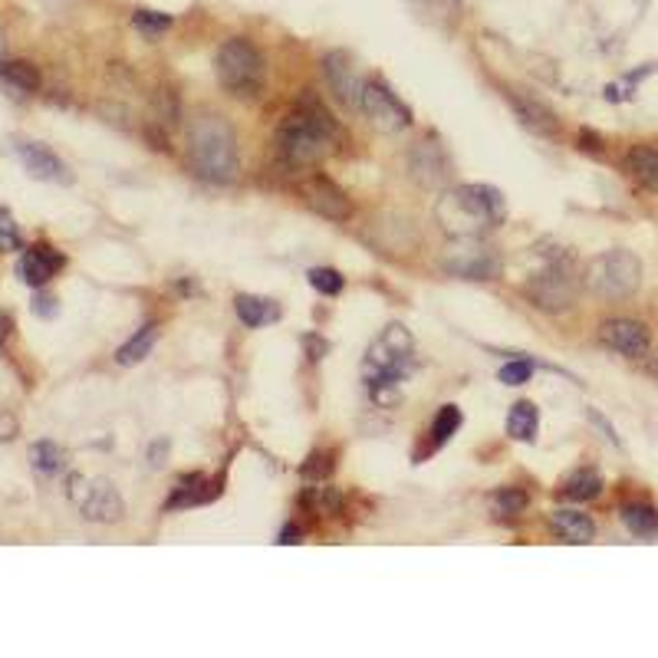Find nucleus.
I'll return each instance as SVG.
<instances>
[{"instance_id": "obj_1", "label": "nucleus", "mask_w": 658, "mask_h": 658, "mask_svg": "<svg viewBox=\"0 0 658 658\" xmlns=\"http://www.w3.org/2000/svg\"><path fill=\"white\" fill-rule=\"evenodd\" d=\"M336 142H339V122L330 116V109L313 93H306L293 106V112L280 122L273 152L283 169L303 172V169L320 165Z\"/></svg>"}, {"instance_id": "obj_2", "label": "nucleus", "mask_w": 658, "mask_h": 658, "mask_svg": "<svg viewBox=\"0 0 658 658\" xmlns=\"http://www.w3.org/2000/svg\"><path fill=\"white\" fill-rule=\"evenodd\" d=\"M188 162L198 179L212 185H230L237 182L240 159H237V132L234 126L215 116V112H198L188 126Z\"/></svg>"}, {"instance_id": "obj_3", "label": "nucleus", "mask_w": 658, "mask_h": 658, "mask_svg": "<svg viewBox=\"0 0 658 658\" xmlns=\"http://www.w3.org/2000/svg\"><path fill=\"white\" fill-rule=\"evenodd\" d=\"M507 215V205L497 188L490 185H461L447 192L435 208V218L457 237H477L487 227H497Z\"/></svg>"}, {"instance_id": "obj_4", "label": "nucleus", "mask_w": 658, "mask_h": 658, "mask_svg": "<svg viewBox=\"0 0 658 658\" xmlns=\"http://www.w3.org/2000/svg\"><path fill=\"white\" fill-rule=\"evenodd\" d=\"M215 76H218L220 89L240 103H254L260 99L263 93V83H267V63L260 56V50L244 40V36H234L227 40L215 56Z\"/></svg>"}, {"instance_id": "obj_5", "label": "nucleus", "mask_w": 658, "mask_h": 658, "mask_svg": "<svg viewBox=\"0 0 658 658\" xmlns=\"http://www.w3.org/2000/svg\"><path fill=\"white\" fill-rule=\"evenodd\" d=\"M643 283V260L633 250H606L593 257L583 270V287L600 300H629Z\"/></svg>"}, {"instance_id": "obj_6", "label": "nucleus", "mask_w": 658, "mask_h": 658, "mask_svg": "<svg viewBox=\"0 0 658 658\" xmlns=\"http://www.w3.org/2000/svg\"><path fill=\"white\" fill-rule=\"evenodd\" d=\"M412 349H416V339L402 323L386 326L373 339V346L366 353V382H369L373 396L382 392L386 386H396V382L406 379V369L412 363Z\"/></svg>"}, {"instance_id": "obj_7", "label": "nucleus", "mask_w": 658, "mask_h": 658, "mask_svg": "<svg viewBox=\"0 0 658 658\" xmlns=\"http://www.w3.org/2000/svg\"><path fill=\"white\" fill-rule=\"evenodd\" d=\"M580 287H583V277L576 273L573 267V257L570 254H557L547 260L543 270H537L524 293L530 296V303L543 313H567L576 296H580Z\"/></svg>"}, {"instance_id": "obj_8", "label": "nucleus", "mask_w": 658, "mask_h": 658, "mask_svg": "<svg viewBox=\"0 0 658 658\" xmlns=\"http://www.w3.org/2000/svg\"><path fill=\"white\" fill-rule=\"evenodd\" d=\"M69 497L76 500L79 514H83L86 520H93V524H116V520H122V514H126L122 494H119L116 484L106 481V477H93V481L73 477V481H69Z\"/></svg>"}, {"instance_id": "obj_9", "label": "nucleus", "mask_w": 658, "mask_h": 658, "mask_svg": "<svg viewBox=\"0 0 658 658\" xmlns=\"http://www.w3.org/2000/svg\"><path fill=\"white\" fill-rule=\"evenodd\" d=\"M359 109L366 112V119L379 129V132H402L412 126V109L379 79H369L363 86V103Z\"/></svg>"}, {"instance_id": "obj_10", "label": "nucleus", "mask_w": 658, "mask_h": 658, "mask_svg": "<svg viewBox=\"0 0 658 658\" xmlns=\"http://www.w3.org/2000/svg\"><path fill=\"white\" fill-rule=\"evenodd\" d=\"M444 270L454 273V277H464V280H494L500 273V260L477 237H461L457 244L447 247Z\"/></svg>"}, {"instance_id": "obj_11", "label": "nucleus", "mask_w": 658, "mask_h": 658, "mask_svg": "<svg viewBox=\"0 0 658 658\" xmlns=\"http://www.w3.org/2000/svg\"><path fill=\"white\" fill-rule=\"evenodd\" d=\"M323 79H326L330 93H333L343 106L359 109L366 79L359 76L356 60H353L346 50H333V53H326V56H323Z\"/></svg>"}, {"instance_id": "obj_12", "label": "nucleus", "mask_w": 658, "mask_h": 658, "mask_svg": "<svg viewBox=\"0 0 658 658\" xmlns=\"http://www.w3.org/2000/svg\"><path fill=\"white\" fill-rule=\"evenodd\" d=\"M600 339H603L613 353H619V356H626V359H643V356H649V346H652L649 326L639 323V320H629V316L606 320V323L600 326Z\"/></svg>"}, {"instance_id": "obj_13", "label": "nucleus", "mask_w": 658, "mask_h": 658, "mask_svg": "<svg viewBox=\"0 0 658 658\" xmlns=\"http://www.w3.org/2000/svg\"><path fill=\"white\" fill-rule=\"evenodd\" d=\"M409 172H412V179H416L422 188H444V185L451 182L454 165H451V159H447V152H444L441 142L425 139V142H419V145L409 152Z\"/></svg>"}, {"instance_id": "obj_14", "label": "nucleus", "mask_w": 658, "mask_h": 658, "mask_svg": "<svg viewBox=\"0 0 658 658\" xmlns=\"http://www.w3.org/2000/svg\"><path fill=\"white\" fill-rule=\"evenodd\" d=\"M63 263H66V257L56 247H50V244H30L23 250V257L17 260V277L26 287L40 290V287H46L63 270Z\"/></svg>"}, {"instance_id": "obj_15", "label": "nucleus", "mask_w": 658, "mask_h": 658, "mask_svg": "<svg viewBox=\"0 0 658 658\" xmlns=\"http://www.w3.org/2000/svg\"><path fill=\"white\" fill-rule=\"evenodd\" d=\"M300 192H303L306 205H310L316 215H323V218L349 220V215H353V205H349L346 192H343L336 182L323 179V175H313V179H306V182L300 185Z\"/></svg>"}, {"instance_id": "obj_16", "label": "nucleus", "mask_w": 658, "mask_h": 658, "mask_svg": "<svg viewBox=\"0 0 658 658\" xmlns=\"http://www.w3.org/2000/svg\"><path fill=\"white\" fill-rule=\"evenodd\" d=\"M507 103L514 109V116L533 132V136H543V139H557L560 132V119L553 116V109L547 103H540L537 96L530 93H520V89H510L507 93Z\"/></svg>"}, {"instance_id": "obj_17", "label": "nucleus", "mask_w": 658, "mask_h": 658, "mask_svg": "<svg viewBox=\"0 0 658 658\" xmlns=\"http://www.w3.org/2000/svg\"><path fill=\"white\" fill-rule=\"evenodd\" d=\"M17 155H20V162H23L26 175H30V179H36V182H56V185H69V182H73V175H69L66 162H63V159H56L46 145L20 142V145H17Z\"/></svg>"}, {"instance_id": "obj_18", "label": "nucleus", "mask_w": 658, "mask_h": 658, "mask_svg": "<svg viewBox=\"0 0 658 658\" xmlns=\"http://www.w3.org/2000/svg\"><path fill=\"white\" fill-rule=\"evenodd\" d=\"M550 530H553L560 540L576 543V547L593 543V537H596V524H593L586 514H580V510H553V514H550Z\"/></svg>"}, {"instance_id": "obj_19", "label": "nucleus", "mask_w": 658, "mask_h": 658, "mask_svg": "<svg viewBox=\"0 0 658 658\" xmlns=\"http://www.w3.org/2000/svg\"><path fill=\"white\" fill-rule=\"evenodd\" d=\"M626 172L639 188L658 195V152L652 145H633L626 152Z\"/></svg>"}, {"instance_id": "obj_20", "label": "nucleus", "mask_w": 658, "mask_h": 658, "mask_svg": "<svg viewBox=\"0 0 658 658\" xmlns=\"http://www.w3.org/2000/svg\"><path fill=\"white\" fill-rule=\"evenodd\" d=\"M215 497H220V481H208V477L195 474V477H185V481L175 487V494L169 497V510L208 504V500H215Z\"/></svg>"}, {"instance_id": "obj_21", "label": "nucleus", "mask_w": 658, "mask_h": 658, "mask_svg": "<svg viewBox=\"0 0 658 658\" xmlns=\"http://www.w3.org/2000/svg\"><path fill=\"white\" fill-rule=\"evenodd\" d=\"M234 310H237V320L247 326V330H260L273 320H280V306L273 300H263V296H250V293H240L234 300Z\"/></svg>"}, {"instance_id": "obj_22", "label": "nucleus", "mask_w": 658, "mask_h": 658, "mask_svg": "<svg viewBox=\"0 0 658 658\" xmlns=\"http://www.w3.org/2000/svg\"><path fill=\"white\" fill-rule=\"evenodd\" d=\"M619 517L629 527V533H636L643 540H656L658 537V510L649 500H629V504H623Z\"/></svg>"}, {"instance_id": "obj_23", "label": "nucleus", "mask_w": 658, "mask_h": 658, "mask_svg": "<svg viewBox=\"0 0 658 658\" xmlns=\"http://www.w3.org/2000/svg\"><path fill=\"white\" fill-rule=\"evenodd\" d=\"M540 429V412L533 402H517L507 412V435L514 441H533Z\"/></svg>"}, {"instance_id": "obj_24", "label": "nucleus", "mask_w": 658, "mask_h": 658, "mask_svg": "<svg viewBox=\"0 0 658 658\" xmlns=\"http://www.w3.org/2000/svg\"><path fill=\"white\" fill-rule=\"evenodd\" d=\"M155 343H159V323H145V326L116 353V363H119V366H136V363H142V359L152 353Z\"/></svg>"}, {"instance_id": "obj_25", "label": "nucleus", "mask_w": 658, "mask_h": 658, "mask_svg": "<svg viewBox=\"0 0 658 658\" xmlns=\"http://www.w3.org/2000/svg\"><path fill=\"white\" fill-rule=\"evenodd\" d=\"M0 79L17 93H36L40 89V69L26 60L0 63Z\"/></svg>"}, {"instance_id": "obj_26", "label": "nucleus", "mask_w": 658, "mask_h": 658, "mask_svg": "<svg viewBox=\"0 0 658 658\" xmlns=\"http://www.w3.org/2000/svg\"><path fill=\"white\" fill-rule=\"evenodd\" d=\"M30 464H33V471H40L43 477H53V474H60V471L66 467V451H63L60 444H53V441H36V444L30 447Z\"/></svg>"}, {"instance_id": "obj_27", "label": "nucleus", "mask_w": 658, "mask_h": 658, "mask_svg": "<svg viewBox=\"0 0 658 658\" xmlns=\"http://www.w3.org/2000/svg\"><path fill=\"white\" fill-rule=\"evenodd\" d=\"M603 494V474L600 471H576L563 484V497L570 500H596Z\"/></svg>"}, {"instance_id": "obj_28", "label": "nucleus", "mask_w": 658, "mask_h": 658, "mask_svg": "<svg viewBox=\"0 0 658 658\" xmlns=\"http://www.w3.org/2000/svg\"><path fill=\"white\" fill-rule=\"evenodd\" d=\"M457 7H461V0H412V10H416L422 20L435 23V26L451 23V20L457 17Z\"/></svg>"}, {"instance_id": "obj_29", "label": "nucleus", "mask_w": 658, "mask_h": 658, "mask_svg": "<svg viewBox=\"0 0 658 658\" xmlns=\"http://www.w3.org/2000/svg\"><path fill=\"white\" fill-rule=\"evenodd\" d=\"M306 280H310V287H313L316 293H323V296H336V293H343V287H346L343 273L333 270V267H313V270L306 273Z\"/></svg>"}, {"instance_id": "obj_30", "label": "nucleus", "mask_w": 658, "mask_h": 658, "mask_svg": "<svg viewBox=\"0 0 658 658\" xmlns=\"http://www.w3.org/2000/svg\"><path fill=\"white\" fill-rule=\"evenodd\" d=\"M303 504L313 507V514H339L343 510V497L333 487H310L303 494Z\"/></svg>"}, {"instance_id": "obj_31", "label": "nucleus", "mask_w": 658, "mask_h": 658, "mask_svg": "<svg viewBox=\"0 0 658 658\" xmlns=\"http://www.w3.org/2000/svg\"><path fill=\"white\" fill-rule=\"evenodd\" d=\"M461 409L457 406H441V412L435 416V422H432V441H435V447H441L444 441L451 439L457 429H461Z\"/></svg>"}, {"instance_id": "obj_32", "label": "nucleus", "mask_w": 658, "mask_h": 658, "mask_svg": "<svg viewBox=\"0 0 658 658\" xmlns=\"http://www.w3.org/2000/svg\"><path fill=\"white\" fill-rule=\"evenodd\" d=\"M132 23H136L139 33H145L149 40H155V36H162L172 26V17L162 13V10H136Z\"/></svg>"}, {"instance_id": "obj_33", "label": "nucleus", "mask_w": 658, "mask_h": 658, "mask_svg": "<svg viewBox=\"0 0 658 658\" xmlns=\"http://www.w3.org/2000/svg\"><path fill=\"white\" fill-rule=\"evenodd\" d=\"M494 510L497 514H524L527 510V494L524 490H517V487H504V490H497L494 494Z\"/></svg>"}, {"instance_id": "obj_34", "label": "nucleus", "mask_w": 658, "mask_h": 658, "mask_svg": "<svg viewBox=\"0 0 658 658\" xmlns=\"http://www.w3.org/2000/svg\"><path fill=\"white\" fill-rule=\"evenodd\" d=\"M0 250H23V234L7 208H0Z\"/></svg>"}, {"instance_id": "obj_35", "label": "nucleus", "mask_w": 658, "mask_h": 658, "mask_svg": "<svg viewBox=\"0 0 658 658\" xmlns=\"http://www.w3.org/2000/svg\"><path fill=\"white\" fill-rule=\"evenodd\" d=\"M530 376H533V366H530L527 359H510V363L497 373V379H500L504 386H524V382H530Z\"/></svg>"}, {"instance_id": "obj_36", "label": "nucleus", "mask_w": 658, "mask_h": 658, "mask_svg": "<svg viewBox=\"0 0 658 658\" xmlns=\"http://www.w3.org/2000/svg\"><path fill=\"white\" fill-rule=\"evenodd\" d=\"M333 471V451H316L306 464H303V477H313V481H323L326 474Z\"/></svg>"}, {"instance_id": "obj_37", "label": "nucleus", "mask_w": 658, "mask_h": 658, "mask_svg": "<svg viewBox=\"0 0 658 658\" xmlns=\"http://www.w3.org/2000/svg\"><path fill=\"white\" fill-rule=\"evenodd\" d=\"M56 310H60V306H56V300H53V296H43V293H40V296L33 300V313H40L43 320L56 316Z\"/></svg>"}, {"instance_id": "obj_38", "label": "nucleus", "mask_w": 658, "mask_h": 658, "mask_svg": "<svg viewBox=\"0 0 658 658\" xmlns=\"http://www.w3.org/2000/svg\"><path fill=\"white\" fill-rule=\"evenodd\" d=\"M580 149L600 155V152H603V139H600L596 132H586V129H583V132H580Z\"/></svg>"}, {"instance_id": "obj_39", "label": "nucleus", "mask_w": 658, "mask_h": 658, "mask_svg": "<svg viewBox=\"0 0 658 658\" xmlns=\"http://www.w3.org/2000/svg\"><path fill=\"white\" fill-rule=\"evenodd\" d=\"M300 540H303V530H300V527H293V524H290V527H283V533H280V543H283V547L300 543Z\"/></svg>"}, {"instance_id": "obj_40", "label": "nucleus", "mask_w": 658, "mask_h": 658, "mask_svg": "<svg viewBox=\"0 0 658 658\" xmlns=\"http://www.w3.org/2000/svg\"><path fill=\"white\" fill-rule=\"evenodd\" d=\"M17 435V422L10 416H0V441H10Z\"/></svg>"}, {"instance_id": "obj_41", "label": "nucleus", "mask_w": 658, "mask_h": 658, "mask_svg": "<svg viewBox=\"0 0 658 658\" xmlns=\"http://www.w3.org/2000/svg\"><path fill=\"white\" fill-rule=\"evenodd\" d=\"M10 330H13V323H10V316L7 313H0V343L10 336Z\"/></svg>"}, {"instance_id": "obj_42", "label": "nucleus", "mask_w": 658, "mask_h": 658, "mask_svg": "<svg viewBox=\"0 0 658 658\" xmlns=\"http://www.w3.org/2000/svg\"><path fill=\"white\" fill-rule=\"evenodd\" d=\"M0 63H7V36H3V30H0Z\"/></svg>"}, {"instance_id": "obj_43", "label": "nucleus", "mask_w": 658, "mask_h": 658, "mask_svg": "<svg viewBox=\"0 0 658 658\" xmlns=\"http://www.w3.org/2000/svg\"><path fill=\"white\" fill-rule=\"evenodd\" d=\"M649 373H652V376H656V379H658V356H656V359H652V363H649Z\"/></svg>"}]
</instances>
